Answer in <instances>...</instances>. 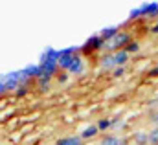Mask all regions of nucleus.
<instances>
[{
	"mask_svg": "<svg viewBox=\"0 0 158 145\" xmlns=\"http://www.w3.org/2000/svg\"><path fill=\"white\" fill-rule=\"evenodd\" d=\"M30 94V88H26V86H20L17 92H15V97H26Z\"/></svg>",
	"mask_w": 158,
	"mask_h": 145,
	"instance_id": "nucleus-23",
	"label": "nucleus"
},
{
	"mask_svg": "<svg viewBox=\"0 0 158 145\" xmlns=\"http://www.w3.org/2000/svg\"><path fill=\"white\" fill-rule=\"evenodd\" d=\"M55 79H57L61 85H63V83H66V81H68V72H59L57 75H55Z\"/></svg>",
	"mask_w": 158,
	"mask_h": 145,
	"instance_id": "nucleus-24",
	"label": "nucleus"
},
{
	"mask_svg": "<svg viewBox=\"0 0 158 145\" xmlns=\"http://www.w3.org/2000/svg\"><path fill=\"white\" fill-rule=\"evenodd\" d=\"M123 75H125V66H118V68L112 70V77H114V79H119V77H123Z\"/></svg>",
	"mask_w": 158,
	"mask_h": 145,
	"instance_id": "nucleus-20",
	"label": "nucleus"
},
{
	"mask_svg": "<svg viewBox=\"0 0 158 145\" xmlns=\"http://www.w3.org/2000/svg\"><path fill=\"white\" fill-rule=\"evenodd\" d=\"M136 19H142L140 7H136V9H131V13H129V20H136Z\"/></svg>",
	"mask_w": 158,
	"mask_h": 145,
	"instance_id": "nucleus-22",
	"label": "nucleus"
},
{
	"mask_svg": "<svg viewBox=\"0 0 158 145\" xmlns=\"http://www.w3.org/2000/svg\"><path fill=\"white\" fill-rule=\"evenodd\" d=\"M83 72H85V61H83V57L77 53V55L74 57L70 68H68V75H81Z\"/></svg>",
	"mask_w": 158,
	"mask_h": 145,
	"instance_id": "nucleus-6",
	"label": "nucleus"
},
{
	"mask_svg": "<svg viewBox=\"0 0 158 145\" xmlns=\"http://www.w3.org/2000/svg\"><path fill=\"white\" fill-rule=\"evenodd\" d=\"M46 61H53V63H59V50L55 48H46L40 55L39 63H46Z\"/></svg>",
	"mask_w": 158,
	"mask_h": 145,
	"instance_id": "nucleus-10",
	"label": "nucleus"
},
{
	"mask_svg": "<svg viewBox=\"0 0 158 145\" xmlns=\"http://www.w3.org/2000/svg\"><path fill=\"white\" fill-rule=\"evenodd\" d=\"M125 52L131 55V53H138L140 52V44H138V40H131L127 46H125Z\"/></svg>",
	"mask_w": 158,
	"mask_h": 145,
	"instance_id": "nucleus-18",
	"label": "nucleus"
},
{
	"mask_svg": "<svg viewBox=\"0 0 158 145\" xmlns=\"http://www.w3.org/2000/svg\"><path fill=\"white\" fill-rule=\"evenodd\" d=\"M132 142L134 145H149V134L145 130H136L132 134Z\"/></svg>",
	"mask_w": 158,
	"mask_h": 145,
	"instance_id": "nucleus-14",
	"label": "nucleus"
},
{
	"mask_svg": "<svg viewBox=\"0 0 158 145\" xmlns=\"http://www.w3.org/2000/svg\"><path fill=\"white\" fill-rule=\"evenodd\" d=\"M22 72L24 75L28 77V79H31V81H37L40 75H42V68H40V64H28L26 68H22Z\"/></svg>",
	"mask_w": 158,
	"mask_h": 145,
	"instance_id": "nucleus-7",
	"label": "nucleus"
},
{
	"mask_svg": "<svg viewBox=\"0 0 158 145\" xmlns=\"http://www.w3.org/2000/svg\"><path fill=\"white\" fill-rule=\"evenodd\" d=\"M127 143H129V142H127L125 138H121L118 134H110V132L103 134L101 140H99V145H127Z\"/></svg>",
	"mask_w": 158,
	"mask_h": 145,
	"instance_id": "nucleus-5",
	"label": "nucleus"
},
{
	"mask_svg": "<svg viewBox=\"0 0 158 145\" xmlns=\"http://www.w3.org/2000/svg\"><path fill=\"white\" fill-rule=\"evenodd\" d=\"M149 123H151L153 127H158V110H153V112L149 114Z\"/></svg>",
	"mask_w": 158,
	"mask_h": 145,
	"instance_id": "nucleus-21",
	"label": "nucleus"
},
{
	"mask_svg": "<svg viewBox=\"0 0 158 145\" xmlns=\"http://www.w3.org/2000/svg\"><path fill=\"white\" fill-rule=\"evenodd\" d=\"M125 129V119H121L119 116H116L114 119H112V127H110V130H123Z\"/></svg>",
	"mask_w": 158,
	"mask_h": 145,
	"instance_id": "nucleus-17",
	"label": "nucleus"
},
{
	"mask_svg": "<svg viewBox=\"0 0 158 145\" xmlns=\"http://www.w3.org/2000/svg\"><path fill=\"white\" fill-rule=\"evenodd\" d=\"M140 13L142 17H149V19H155L158 17V2H149V4H143L140 7Z\"/></svg>",
	"mask_w": 158,
	"mask_h": 145,
	"instance_id": "nucleus-8",
	"label": "nucleus"
},
{
	"mask_svg": "<svg viewBox=\"0 0 158 145\" xmlns=\"http://www.w3.org/2000/svg\"><path fill=\"white\" fill-rule=\"evenodd\" d=\"M96 125H98L99 132L107 134V130H110V127H112V119H110V118H101V119H99Z\"/></svg>",
	"mask_w": 158,
	"mask_h": 145,
	"instance_id": "nucleus-16",
	"label": "nucleus"
},
{
	"mask_svg": "<svg viewBox=\"0 0 158 145\" xmlns=\"http://www.w3.org/2000/svg\"><path fill=\"white\" fill-rule=\"evenodd\" d=\"M98 134H99V129H98V125L94 123V125H86L79 136H81V140H83V142H88V140H94Z\"/></svg>",
	"mask_w": 158,
	"mask_h": 145,
	"instance_id": "nucleus-9",
	"label": "nucleus"
},
{
	"mask_svg": "<svg viewBox=\"0 0 158 145\" xmlns=\"http://www.w3.org/2000/svg\"><path fill=\"white\" fill-rule=\"evenodd\" d=\"M151 31H153V33H158V22L153 26V28H151Z\"/></svg>",
	"mask_w": 158,
	"mask_h": 145,
	"instance_id": "nucleus-27",
	"label": "nucleus"
},
{
	"mask_svg": "<svg viewBox=\"0 0 158 145\" xmlns=\"http://www.w3.org/2000/svg\"><path fill=\"white\" fill-rule=\"evenodd\" d=\"M158 105V99H155V101H151V103H149V107H156Z\"/></svg>",
	"mask_w": 158,
	"mask_h": 145,
	"instance_id": "nucleus-28",
	"label": "nucleus"
},
{
	"mask_svg": "<svg viewBox=\"0 0 158 145\" xmlns=\"http://www.w3.org/2000/svg\"><path fill=\"white\" fill-rule=\"evenodd\" d=\"M4 94H7V88H6V83H4L2 77H0V96H4Z\"/></svg>",
	"mask_w": 158,
	"mask_h": 145,
	"instance_id": "nucleus-25",
	"label": "nucleus"
},
{
	"mask_svg": "<svg viewBox=\"0 0 158 145\" xmlns=\"http://www.w3.org/2000/svg\"><path fill=\"white\" fill-rule=\"evenodd\" d=\"M118 33H119V26H110V28H103V30L99 31V37H101L105 42H109V40H112Z\"/></svg>",
	"mask_w": 158,
	"mask_h": 145,
	"instance_id": "nucleus-12",
	"label": "nucleus"
},
{
	"mask_svg": "<svg viewBox=\"0 0 158 145\" xmlns=\"http://www.w3.org/2000/svg\"><path fill=\"white\" fill-rule=\"evenodd\" d=\"M98 66H99L103 72H112V70L116 68V63H114V53H101Z\"/></svg>",
	"mask_w": 158,
	"mask_h": 145,
	"instance_id": "nucleus-4",
	"label": "nucleus"
},
{
	"mask_svg": "<svg viewBox=\"0 0 158 145\" xmlns=\"http://www.w3.org/2000/svg\"><path fill=\"white\" fill-rule=\"evenodd\" d=\"M52 79L53 77H50V75H46V73H42L39 79L35 81V85H37V88H39L40 94H46L48 90H50V83H52Z\"/></svg>",
	"mask_w": 158,
	"mask_h": 145,
	"instance_id": "nucleus-11",
	"label": "nucleus"
},
{
	"mask_svg": "<svg viewBox=\"0 0 158 145\" xmlns=\"http://www.w3.org/2000/svg\"><path fill=\"white\" fill-rule=\"evenodd\" d=\"M129 59H131V55H129L125 50L114 52V63H116V68H118V66H125V64L129 63Z\"/></svg>",
	"mask_w": 158,
	"mask_h": 145,
	"instance_id": "nucleus-13",
	"label": "nucleus"
},
{
	"mask_svg": "<svg viewBox=\"0 0 158 145\" xmlns=\"http://www.w3.org/2000/svg\"><path fill=\"white\" fill-rule=\"evenodd\" d=\"M147 134H149V145H158V127H153Z\"/></svg>",
	"mask_w": 158,
	"mask_h": 145,
	"instance_id": "nucleus-19",
	"label": "nucleus"
},
{
	"mask_svg": "<svg viewBox=\"0 0 158 145\" xmlns=\"http://www.w3.org/2000/svg\"><path fill=\"white\" fill-rule=\"evenodd\" d=\"M105 50V40L99 35H92L90 39H86V42L83 46H79V55H92L96 52H101Z\"/></svg>",
	"mask_w": 158,
	"mask_h": 145,
	"instance_id": "nucleus-2",
	"label": "nucleus"
},
{
	"mask_svg": "<svg viewBox=\"0 0 158 145\" xmlns=\"http://www.w3.org/2000/svg\"><path fill=\"white\" fill-rule=\"evenodd\" d=\"M55 145H85V142L81 140V136H66V138H59Z\"/></svg>",
	"mask_w": 158,
	"mask_h": 145,
	"instance_id": "nucleus-15",
	"label": "nucleus"
},
{
	"mask_svg": "<svg viewBox=\"0 0 158 145\" xmlns=\"http://www.w3.org/2000/svg\"><path fill=\"white\" fill-rule=\"evenodd\" d=\"M79 53V48L77 46H68V48H63V50H59V70L61 72H68V68H70V64H72V61H74V57Z\"/></svg>",
	"mask_w": 158,
	"mask_h": 145,
	"instance_id": "nucleus-3",
	"label": "nucleus"
},
{
	"mask_svg": "<svg viewBox=\"0 0 158 145\" xmlns=\"http://www.w3.org/2000/svg\"><path fill=\"white\" fill-rule=\"evenodd\" d=\"M149 77H158V66H155V68L149 70Z\"/></svg>",
	"mask_w": 158,
	"mask_h": 145,
	"instance_id": "nucleus-26",
	"label": "nucleus"
},
{
	"mask_svg": "<svg viewBox=\"0 0 158 145\" xmlns=\"http://www.w3.org/2000/svg\"><path fill=\"white\" fill-rule=\"evenodd\" d=\"M134 40L131 31H125V30H119V33L112 40L105 42V53H114V52H119V50H125V46Z\"/></svg>",
	"mask_w": 158,
	"mask_h": 145,
	"instance_id": "nucleus-1",
	"label": "nucleus"
}]
</instances>
